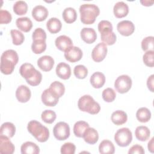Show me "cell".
<instances>
[{"instance_id":"7bdbcfd3","label":"cell","mask_w":154,"mask_h":154,"mask_svg":"<svg viewBox=\"0 0 154 154\" xmlns=\"http://www.w3.org/2000/svg\"><path fill=\"white\" fill-rule=\"evenodd\" d=\"M76 150V146L73 143L68 142L65 143L61 147V153L62 154H74Z\"/></svg>"},{"instance_id":"e575fe53","label":"cell","mask_w":154,"mask_h":154,"mask_svg":"<svg viewBox=\"0 0 154 154\" xmlns=\"http://www.w3.org/2000/svg\"><path fill=\"white\" fill-rule=\"evenodd\" d=\"M46 49V40H33L31 45V49L35 54H40L43 52Z\"/></svg>"},{"instance_id":"2e32d148","label":"cell","mask_w":154,"mask_h":154,"mask_svg":"<svg viewBox=\"0 0 154 154\" xmlns=\"http://www.w3.org/2000/svg\"><path fill=\"white\" fill-rule=\"evenodd\" d=\"M56 47L60 51L65 52L67 49L73 46V42L71 38L65 35L58 37L55 41Z\"/></svg>"},{"instance_id":"6da1fadb","label":"cell","mask_w":154,"mask_h":154,"mask_svg":"<svg viewBox=\"0 0 154 154\" xmlns=\"http://www.w3.org/2000/svg\"><path fill=\"white\" fill-rule=\"evenodd\" d=\"M19 61L18 54L14 50L4 51L1 57V72L5 75L12 73Z\"/></svg>"},{"instance_id":"484cf974","label":"cell","mask_w":154,"mask_h":154,"mask_svg":"<svg viewBox=\"0 0 154 154\" xmlns=\"http://www.w3.org/2000/svg\"><path fill=\"white\" fill-rule=\"evenodd\" d=\"M17 27L21 31L28 32L32 27V22L31 19L27 17H22L17 18L16 20Z\"/></svg>"},{"instance_id":"44dd1931","label":"cell","mask_w":154,"mask_h":154,"mask_svg":"<svg viewBox=\"0 0 154 154\" xmlns=\"http://www.w3.org/2000/svg\"><path fill=\"white\" fill-rule=\"evenodd\" d=\"M82 138L87 143L94 144L98 141L99 134L94 128L89 127L84 132Z\"/></svg>"},{"instance_id":"d590c367","label":"cell","mask_w":154,"mask_h":154,"mask_svg":"<svg viewBox=\"0 0 154 154\" xmlns=\"http://www.w3.org/2000/svg\"><path fill=\"white\" fill-rule=\"evenodd\" d=\"M13 11L17 15H23L28 11V5L24 1H17L13 5Z\"/></svg>"},{"instance_id":"30bf717a","label":"cell","mask_w":154,"mask_h":154,"mask_svg":"<svg viewBox=\"0 0 154 154\" xmlns=\"http://www.w3.org/2000/svg\"><path fill=\"white\" fill-rule=\"evenodd\" d=\"M82 57V50L76 46H72L64 52L65 58L71 62L75 63L79 61Z\"/></svg>"},{"instance_id":"f546056e","label":"cell","mask_w":154,"mask_h":154,"mask_svg":"<svg viewBox=\"0 0 154 154\" xmlns=\"http://www.w3.org/2000/svg\"><path fill=\"white\" fill-rule=\"evenodd\" d=\"M99 151L102 154H112L115 152V147L111 141L104 140L99 144Z\"/></svg>"},{"instance_id":"9a60e30c","label":"cell","mask_w":154,"mask_h":154,"mask_svg":"<svg viewBox=\"0 0 154 154\" xmlns=\"http://www.w3.org/2000/svg\"><path fill=\"white\" fill-rule=\"evenodd\" d=\"M54 65V58L49 55H44L37 60V66L44 72H49L52 70Z\"/></svg>"},{"instance_id":"f907efd6","label":"cell","mask_w":154,"mask_h":154,"mask_svg":"<svg viewBox=\"0 0 154 154\" xmlns=\"http://www.w3.org/2000/svg\"><path fill=\"white\" fill-rule=\"evenodd\" d=\"M140 2L144 6H151L153 4V1H141Z\"/></svg>"},{"instance_id":"83f0119b","label":"cell","mask_w":154,"mask_h":154,"mask_svg":"<svg viewBox=\"0 0 154 154\" xmlns=\"http://www.w3.org/2000/svg\"><path fill=\"white\" fill-rule=\"evenodd\" d=\"M135 135L137 139L139 141H146L150 137V131L147 126H139L137 127L135 131Z\"/></svg>"},{"instance_id":"3957f363","label":"cell","mask_w":154,"mask_h":154,"mask_svg":"<svg viewBox=\"0 0 154 154\" xmlns=\"http://www.w3.org/2000/svg\"><path fill=\"white\" fill-rule=\"evenodd\" d=\"M81 21L86 25H90L95 22L100 13L98 6L93 4H84L79 7Z\"/></svg>"},{"instance_id":"f35d334b","label":"cell","mask_w":154,"mask_h":154,"mask_svg":"<svg viewBox=\"0 0 154 154\" xmlns=\"http://www.w3.org/2000/svg\"><path fill=\"white\" fill-rule=\"evenodd\" d=\"M75 76L78 79H84L88 75V69L84 65H77L73 70Z\"/></svg>"},{"instance_id":"8fae6325","label":"cell","mask_w":154,"mask_h":154,"mask_svg":"<svg viewBox=\"0 0 154 154\" xmlns=\"http://www.w3.org/2000/svg\"><path fill=\"white\" fill-rule=\"evenodd\" d=\"M41 97L43 104L48 106H55L58 103L59 100V97L51 91L49 88L43 91Z\"/></svg>"},{"instance_id":"7c38bea8","label":"cell","mask_w":154,"mask_h":154,"mask_svg":"<svg viewBox=\"0 0 154 154\" xmlns=\"http://www.w3.org/2000/svg\"><path fill=\"white\" fill-rule=\"evenodd\" d=\"M117 29L121 35L129 36L134 32L135 26L131 21L125 20L120 21L117 23Z\"/></svg>"},{"instance_id":"836d02e7","label":"cell","mask_w":154,"mask_h":154,"mask_svg":"<svg viewBox=\"0 0 154 154\" xmlns=\"http://www.w3.org/2000/svg\"><path fill=\"white\" fill-rule=\"evenodd\" d=\"M49 88L59 98L61 97L65 92V87L64 84L59 81H54L52 82Z\"/></svg>"},{"instance_id":"74e56055","label":"cell","mask_w":154,"mask_h":154,"mask_svg":"<svg viewBox=\"0 0 154 154\" xmlns=\"http://www.w3.org/2000/svg\"><path fill=\"white\" fill-rule=\"evenodd\" d=\"M56 113L54 111L50 109H46L43 111L41 114V118L42 120L45 123L48 124L52 123L56 119Z\"/></svg>"},{"instance_id":"ee69618b","label":"cell","mask_w":154,"mask_h":154,"mask_svg":"<svg viewBox=\"0 0 154 154\" xmlns=\"http://www.w3.org/2000/svg\"><path fill=\"white\" fill-rule=\"evenodd\" d=\"M12 19L11 13L5 10L1 9L0 10V23L7 24L9 23Z\"/></svg>"},{"instance_id":"4fadbf2b","label":"cell","mask_w":154,"mask_h":154,"mask_svg":"<svg viewBox=\"0 0 154 154\" xmlns=\"http://www.w3.org/2000/svg\"><path fill=\"white\" fill-rule=\"evenodd\" d=\"M7 136L0 135V153L12 154L14 153L15 147Z\"/></svg>"},{"instance_id":"cb8c5ba5","label":"cell","mask_w":154,"mask_h":154,"mask_svg":"<svg viewBox=\"0 0 154 154\" xmlns=\"http://www.w3.org/2000/svg\"><path fill=\"white\" fill-rule=\"evenodd\" d=\"M111 120L116 125H122L126 122L128 116L125 111L122 110H117L112 113Z\"/></svg>"},{"instance_id":"b9f144b4","label":"cell","mask_w":154,"mask_h":154,"mask_svg":"<svg viewBox=\"0 0 154 154\" xmlns=\"http://www.w3.org/2000/svg\"><path fill=\"white\" fill-rule=\"evenodd\" d=\"M154 51H146L143 56V60L146 66L148 67H153L154 66Z\"/></svg>"},{"instance_id":"681fc988","label":"cell","mask_w":154,"mask_h":154,"mask_svg":"<svg viewBox=\"0 0 154 154\" xmlns=\"http://www.w3.org/2000/svg\"><path fill=\"white\" fill-rule=\"evenodd\" d=\"M148 150L151 152V153H153V138H152L150 141L148 143Z\"/></svg>"},{"instance_id":"1f68e13d","label":"cell","mask_w":154,"mask_h":154,"mask_svg":"<svg viewBox=\"0 0 154 154\" xmlns=\"http://www.w3.org/2000/svg\"><path fill=\"white\" fill-rule=\"evenodd\" d=\"M89 128V125L85 121H78L73 126V133L78 138H82L85 130Z\"/></svg>"},{"instance_id":"8992f818","label":"cell","mask_w":154,"mask_h":154,"mask_svg":"<svg viewBox=\"0 0 154 154\" xmlns=\"http://www.w3.org/2000/svg\"><path fill=\"white\" fill-rule=\"evenodd\" d=\"M114 140L119 146L126 147L132 140V132L128 128L119 129L114 135Z\"/></svg>"},{"instance_id":"ba28073f","label":"cell","mask_w":154,"mask_h":154,"mask_svg":"<svg viewBox=\"0 0 154 154\" xmlns=\"http://www.w3.org/2000/svg\"><path fill=\"white\" fill-rule=\"evenodd\" d=\"M53 134L57 140L60 141L65 140L70 136V127L67 123L60 122L54 126Z\"/></svg>"},{"instance_id":"e0dca14e","label":"cell","mask_w":154,"mask_h":154,"mask_svg":"<svg viewBox=\"0 0 154 154\" xmlns=\"http://www.w3.org/2000/svg\"><path fill=\"white\" fill-rule=\"evenodd\" d=\"M48 14L49 12L48 9L45 7L41 5H36L32 10V17L38 22L45 20L47 18Z\"/></svg>"},{"instance_id":"7dc6e473","label":"cell","mask_w":154,"mask_h":154,"mask_svg":"<svg viewBox=\"0 0 154 154\" xmlns=\"http://www.w3.org/2000/svg\"><path fill=\"white\" fill-rule=\"evenodd\" d=\"M144 150L143 147L138 144H135L132 146L129 150L128 153L129 154H134V153H138V154H144Z\"/></svg>"},{"instance_id":"7a4b0ae2","label":"cell","mask_w":154,"mask_h":154,"mask_svg":"<svg viewBox=\"0 0 154 154\" xmlns=\"http://www.w3.org/2000/svg\"><path fill=\"white\" fill-rule=\"evenodd\" d=\"M20 75L25 79L26 82L31 86L39 85L42 79V73L30 63H24L19 68Z\"/></svg>"},{"instance_id":"ffe728a7","label":"cell","mask_w":154,"mask_h":154,"mask_svg":"<svg viewBox=\"0 0 154 154\" xmlns=\"http://www.w3.org/2000/svg\"><path fill=\"white\" fill-rule=\"evenodd\" d=\"M113 12L117 18L124 17L126 16L129 13L128 5L123 1L117 2L114 6Z\"/></svg>"},{"instance_id":"ab89813d","label":"cell","mask_w":154,"mask_h":154,"mask_svg":"<svg viewBox=\"0 0 154 154\" xmlns=\"http://www.w3.org/2000/svg\"><path fill=\"white\" fill-rule=\"evenodd\" d=\"M102 96L103 99L106 102H111L114 100L116 97L115 91L111 88H106L102 91Z\"/></svg>"},{"instance_id":"7402d4cb","label":"cell","mask_w":154,"mask_h":154,"mask_svg":"<svg viewBox=\"0 0 154 154\" xmlns=\"http://www.w3.org/2000/svg\"><path fill=\"white\" fill-rule=\"evenodd\" d=\"M90 81L94 88H100L105 84V76L102 72H96L91 76Z\"/></svg>"},{"instance_id":"4dcf8cb0","label":"cell","mask_w":154,"mask_h":154,"mask_svg":"<svg viewBox=\"0 0 154 154\" xmlns=\"http://www.w3.org/2000/svg\"><path fill=\"white\" fill-rule=\"evenodd\" d=\"M63 18L67 23H72L76 20L77 13L75 8L72 7L66 8L63 12Z\"/></svg>"},{"instance_id":"8d00e7d4","label":"cell","mask_w":154,"mask_h":154,"mask_svg":"<svg viewBox=\"0 0 154 154\" xmlns=\"http://www.w3.org/2000/svg\"><path fill=\"white\" fill-rule=\"evenodd\" d=\"M13 43L14 45H20L25 40V37L22 32L17 29H11L10 31Z\"/></svg>"},{"instance_id":"60d3db41","label":"cell","mask_w":154,"mask_h":154,"mask_svg":"<svg viewBox=\"0 0 154 154\" xmlns=\"http://www.w3.org/2000/svg\"><path fill=\"white\" fill-rule=\"evenodd\" d=\"M153 36H148L143 39L141 42V48L144 51H153Z\"/></svg>"},{"instance_id":"d6986e66","label":"cell","mask_w":154,"mask_h":154,"mask_svg":"<svg viewBox=\"0 0 154 154\" xmlns=\"http://www.w3.org/2000/svg\"><path fill=\"white\" fill-rule=\"evenodd\" d=\"M56 74L62 79H68L71 75V69L70 66L64 62L60 63L56 67Z\"/></svg>"},{"instance_id":"d6a6232c","label":"cell","mask_w":154,"mask_h":154,"mask_svg":"<svg viewBox=\"0 0 154 154\" xmlns=\"http://www.w3.org/2000/svg\"><path fill=\"white\" fill-rule=\"evenodd\" d=\"M137 120L141 123H146L151 119V112L150 110L146 107L139 108L136 112Z\"/></svg>"},{"instance_id":"52a82bcc","label":"cell","mask_w":154,"mask_h":154,"mask_svg":"<svg viewBox=\"0 0 154 154\" xmlns=\"http://www.w3.org/2000/svg\"><path fill=\"white\" fill-rule=\"evenodd\" d=\"M132 79L127 75L119 76L115 81L114 87L117 92L121 94L127 93L132 87Z\"/></svg>"},{"instance_id":"4316f807","label":"cell","mask_w":154,"mask_h":154,"mask_svg":"<svg viewBox=\"0 0 154 154\" xmlns=\"http://www.w3.org/2000/svg\"><path fill=\"white\" fill-rule=\"evenodd\" d=\"M46 27L51 33L55 34L60 32L61 29L62 23L58 19L51 17L47 21Z\"/></svg>"},{"instance_id":"f6af8a7d","label":"cell","mask_w":154,"mask_h":154,"mask_svg":"<svg viewBox=\"0 0 154 154\" xmlns=\"http://www.w3.org/2000/svg\"><path fill=\"white\" fill-rule=\"evenodd\" d=\"M32 40H46V34L43 29H42V28H37L32 32Z\"/></svg>"},{"instance_id":"bcb514c9","label":"cell","mask_w":154,"mask_h":154,"mask_svg":"<svg viewBox=\"0 0 154 154\" xmlns=\"http://www.w3.org/2000/svg\"><path fill=\"white\" fill-rule=\"evenodd\" d=\"M97 28H98V31L100 32L101 31L105 29H112L113 28L111 23L109 21L103 20L99 22V23H98Z\"/></svg>"},{"instance_id":"ac0fdd59","label":"cell","mask_w":154,"mask_h":154,"mask_svg":"<svg viewBox=\"0 0 154 154\" xmlns=\"http://www.w3.org/2000/svg\"><path fill=\"white\" fill-rule=\"evenodd\" d=\"M80 34L82 40L88 44L94 43L97 38L96 32L91 28H83L81 31Z\"/></svg>"},{"instance_id":"c3c4849f","label":"cell","mask_w":154,"mask_h":154,"mask_svg":"<svg viewBox=\"0 0 154 154\" xmlns=\"http://www.w3.org/2000/svg\"><path fill=\"white\" fill-rule=\"evenodd\" d=\"M153 83H154V75H151L147 80V88H149V90L152 91L153 92Z\"/></svg>"},{"instance_id":"5bb4252c","label":"cell","mask_w":154,"mask_h":154,"mask_svg":"<svg viewBox=\"0 0 154 154\" xmlns=\"http://www.w3.org/2000/svg\"><path fill=\"white\" fill-rule=\"evenodd\" d=\"M31 96V90L26 85H21L16 89V97L17 100L21 103L27 102L30 99Z\"/></svg>"},{"instance_id":"603a6c76","label":"cell","mask_w":154,"mask_h":154,"mask_svg":"<svg viewBox=\"0 0 154 154\" xmlns=\"http://www.w3.org/2000/svg\"><path fill=\"white\" fill-rule=\"evenodd\" d=\"M100 33V39L106 45H112L116 42V35L112 32V29H106Z\"/></svg>"},{"instance_id":"9c48e42d","label":"cell","mask_w":154,"mask_h":154,"mask_svg":"<svg viewBox=\"0 0 154 154\" xmlns=\"http://www.w3.org/2000/svg\"><path fill=\"white\" fill-rule=\"evenodd\" d=\"M107 51L106 45L103 42H100L93 48L91 52V58L95 62H100L105 59Z\"/></svg>"},{"instance_id":"f1b7e54d","label":"cell","mask_w":154,"mask_h":154,"mask_svg":"<svg viewBox=\"0 0 154 154\" xmlns=\"http://www.w3.org/2000/svg\"><path fill=\"white\" fill-rule=\"evenodd\" d=\"M16 132V127L11 122L4 123L0 128V135H5L8 138H12Z\"/></svg>"},{"instance_id":"5b68a950","label":"cell","mask_w":154,"mask_h":154,"mask_svg":"<svg viewBox=\"0 0 154 154\" xmlns=\"http://www.w3.org/2000/svg\"><path fill=\"white\" fill-rule=\"evenodd\" d=\"M78 106L81 111L87 112L90 114H96L100 110V105L88 94L84 95L79 99Z\"/></svg>"},{"instance_id":"d4e9b609","label":"cell","mask_w":154,"mask_h":154,"mask_svg":"<svg viewBox=\"0 0 154 154\" xmlns=\"http://www.w3.org/2000/svg\"><path fill=\"white\" fill-rule=\"evenodd\" d=\"M20 150L22 154H38L40 153L39 147L31 141H26L23 143Z\"/></svg>"},{"instance_id":"277c9868","label":"cell","mask_w":154,"mask_h":154,"mask_svg":"<svg viewBox=\"0 0 154 154\" xmlns=\"http://www.w3.org/2000/svg\"><path fill=\"white\" fill-rule=\"evenodd\" d=\"M28 132L39 142H46L49 137V131L39 122L31 120L27 126Z\"/></svg>"}]
</instances>
